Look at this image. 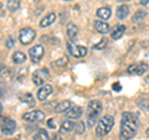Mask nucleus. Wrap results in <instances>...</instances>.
I'll list each match as a JSON object with an SVG mask.
<instances>
[{"mask_svg": "<svg viewBox=\"0 0 149 140\" xmlns=\"http://www.w3.org/2000/svg\"><path fill=\"white\" fill-rule=\"evenodd\" d=\"M138 130V118L136 114L125 112L122 114L120 120V132H119V140H130L136 137Z\"/></svg>", "mask_w": 149, "mask_h": 140, "instance_id": "obj_1", "label": "nucleus"}, {"mask_svg": "<svg viewBox=\"0 0 149 140\" xmlns=\"http://www.w3.org/2000/svg\"><path fill=\"white\" fill-rule=\"evenodd\" d=\"M102 113V103L100 100H91L87 105L86 110V118H87V125L90 128H93L98 119L100 114Z\"/></svg>", "mask_w": 149, "mask_h": 140, "instance_id": "obj_2", "label": "nucleus"}, {"mask_svg": "<svg viewBox=\"0 0 149 140\" xmlns=\"http://www.w3.org/2000/svg\"><path fill=\"white\" fill-rule=\"evenodd\" d=\"M114 125V118L112 115H104L103 118H101L97 123L96 127V135L98 138H103L108 134Z\"/></svg>", "mask_w": 149, "mask_h": 140, "instance_id": "obj_3", "label": "nucleus"}, {"mask_svg": "<svg viewBox=\"0 0 149 140\" xmlns=\"http://www.w3.org/2000/svg\"><path fill=\"white\" fill-rule=\"evenodd\" d=\"M0 129L1 132L6 135H11L15 133V129H16V123L15 120H13L11 118L5 115H0Z\"/></svg>", "mask_w": 149, "mask_h": 140, "instance_id": "obj_4", "label": "nucleus"}, {"mask_svg": "<svg viewBox=\"0 0 149 140\" xmlns=\"http://www.w3.org/2000/svg\"><path fill=\"white\" fill-rule=\"evenodd\" d=\"M50 78V72L49 69L46 68H40L36 69L32 74V82H34L35 86H44L45 82Z\"/></svg>", "mask_w": 149, "mask_h": 140, "instance_id": "obj_5", "label": "nucleus"}, {"mask_svg": "<svg viewBox=\"0 0 149 140\" xmlns=\"http://www.w3.org/2000/svg\"><path fill=\"white\" fill-rule=\"evenodd\" d=\"M35 37H36V32L31 27H24L19 32V40H20L22 45H30Z\"/></svg>", "mask_w": 149, "mask_h": 140, "instance_id": "obj_6", "label": "nucleus"}, {"mask_svg": "<svg viewBox=\"0 0 149 140\" xmlns=\"http://www.w3.org/2000/svg\"><path fill=\"white\" fill-rule=\"evenodd\" d=\"M66 46H67L68 53L71 56H73V57H76V58H82L87 55V49L85 47V46L74 45L73 42H71V41H68Z\"/></svg>", "mask_w": 149, "mask_h": 140, "instance_id": "obj_7", "label": "nucleus"}, {"mask_svg": "<svg viewBox=\"0 0 149 140\" xmlns=\"http://www.w3.org/2000/svg\"><path fill=\"white\" fill-rule=\"evenodd\" d=\"M148 64L144 62H139V63H134L130 64V66L127 68V72L132 76H142L148 71Z\"/></svg>", "mask_w": 149, "mask_h": 140, "instance_id": "obj_8", "label": "nucleus"}, {"mask_svg": "<svg viewBox=\"0 0 149 140\" xmlns=\"http://www.w3.org/2000/svg\"><path fill=\"white\" fill-rule=\"evenodd\" d=\"M22 119L29 123H36L45 119V113L41 110H30L22 115Z\"/></svg>", "mask_w": 149, "mask_h": 140, "instance_id": "obj_9", "label": "nucleus"}, {"mask_svg": "<svg viewBox=\"0 0 149 140\" xmlns=\"http://www.w3.org/2000/svg\"><path fill=\"white\" fill-rule=\"evenodd\" d=\"M44 52H45V50L44 47L41 45H35L34 47H31L29 50V55H30V58H31V61L36 63V62H39L41 58H42V56H44Z\"/></svg>", "mask_w": 149, "mask_h": 140, "instance_id": "obj_10", "label": "nucleus"}, {"mask_svg": "<svg viewBox=\"0 0 149 140\" xmlns=\"http://www.w3.org/2000/svg\"><path fill=\"white\" fill-rule=\"evenodd\" d=\"M51 93H52V86H50V85L41 86L40 89L37 91V99L41 100V102H44V100L47 99Z\"/></svg>", "mask_w": 149, "mask_h": 140, "instance_id": "obj_11", "label": "nucleus"}, {"mask_svg": "<svg viewBox=\"0 0 149 140\" xmlns=\"http://www.w3.org/2000/svg\"><path fill=\"white\" fill-rule=\"evenodd\" d=\"M82 113H83V112H82L81 107H78V105H72L71 108H70L65 114H66V116H67L68 119H74V120H76V119H80V118H81Z\"/></svg>", "mask_w": 149, "mask_h": 140, "instance_id": "obj_12", "label": "nucleus"}, {"mask_svg": "<svg viewBox=\"0 0 149 140\" xmlns=\"http://www.w3.org/2000/svg\"><path fill=\"white\" fill-rule=\"evenodd\" d=\"M71 102L70 100H61L60 103H57V104H55V107H54V112L55 113H66V112L71 108Z\"/></svg>", "mask_w": 149, "mask_h": 140, "instance_id": "obj_13", "label": "nucleus"}, {"mask_svg": "<svg viewBox=\"0 0 149 140\" xmlns=\"http://www.w3.org/2000/svg\"><path fill=\"white\" fill-rule=\"evenodd\" d=\"M95 29L97 32L100 34H107L109 32V25L106 21H101V20H96L95 21Z\"/></svg>", "mask_w": 149, "mask_h": 140, "instance_id": "obj_14", "label": "nucleus"}, {"mask_svg": "<svg viewBox=\"0 0 149 140\" xmlns=\"http://www.w3.org/2000/svg\"><path fill=\"white\" fill-rule=\"evenodd\" d=\"M55 21H56V14L55 12H50L40 21V26L41 27H47L50 25H52Z\"/></svg>", "mask_w": 149, "mask_h": 140, "instance_id": "obj_15", "label": "nucleus"}, {"mask_svg": "<svg viewBox=\"0 0 149 140\" xmlns=\"http://www.w3.org/2000/svg\"><path fill=\"white\" fill-rule=\"evenodd\" d=\"M96 15L98 16L100 19H102V20H108V19L111 17V15H112V11H111L109 8L102 6L96 11Z\"/></svg>", "mask_w": 149, "mask_h": 140, "instance_id": "obj_16", "label": "nucleus"}, {"mask_svg": "<svg viewBox=\"0 0 149 140\" xmlns=\"http://www.w3.org/2000/svg\"><path fill=\"white\" fill-rule=\"evenodd\" d=\"M77 32H78V27L73 24V22H67L66 25V34L68 36V39L73 40L74 37L77 36Z\"/></svg>", "mask_w": 149, "mask_h": 140, "instance_id": "obj_17", "label": "nucleus"}, {"mask_svg": "<svg viewBox=\"0 0 149 140\" xmlns=\"http://www.w3.org/2000/svg\"><path fill=\"white\" fill-rule=\"evenodd\" d=\"M116 14H117V17L119 19V20H124V19L128 16V14H129V8H128V5H125V4H122V5H119V6L117 8V11H116Z\"/></svg>", "mask_w": 149, "mask_h": 140, "instance_id": "obj_18", "label": "nucleus"}, {"mask_svg": "<svg viewBox=\"0 0 149 140\" xmlns=\"http://www.w3.org/2000/svg\"><path fill=\"white\" fill-rule=\"evenodd\" d=\"M124 31H125V26L124 25H117V26L114 27V30L112 31L111 37L113 40H119L120 37L124 35Z\"/></svg>", "mask_w": 149, "mask_h": 140, "instance_id": "obj_19", "label": "nucleus"}, {"mask_svg": "<svg viewBox=\"0 0 149 140\" xmlns=\"http://www.w3.org/2000/svg\"><path fill=\"white\" fill-rule=\"evenodd\" d=\"M26 61V55L24 52H21V51H16V52H14L13 55V62L15 64H21Z\"/></svg>", "mask_w": 149, "mask_h": 140, "instance_id": "obj_20", "label": "nucleus"}, {"mask_svg": "<svg viewBox=\"0 0 149 140\" xmlns=\"http://www.w3.org/2000/svg\"><path fill=\"white\" fill-rule=\"evenodd\" d=\"M74 129V122L73 120H65V122H62L61 127H60V132L61 133H68V132H72V130Z\"/></svg>", "mask_w": 149, "mask_h": 140, "instance_id": "obj_21", "label": "nucleus"}, {"mask_svg": "<svg viewBox=\"0 0 149 140\" xmlns=\"http://www.w3.org/2000/svg\"><path fill=\"white\" fill-rule=\"evenodd\" d=\"M6 6L10 11H17L20 9V0H6Z\"/></svg>", "mask_w": 149, "mask_h": 140, "instance_id": "obj_22", "label": "nucleus"}, {"mask_svg": "<svg viewBox=\"0 0 149 140\" xmlns=\"http://www.w3.org/2000/svg\"><path fill=\"white\" fill-rule=\"evenodd\" d=\"M20 99L24 102V103H26L29 107H34L35 105V98L32 97V94H30V93H25V94H22L20 97Z\"/></svg>", "mask_w": 149, "mask_h": 140, "instance_id": "obj_23", "label": "nucleus"}, {"mask_svg": "<svg viewBox=\"0 0 149 140\" xmlns=\"http://www.w3.org/2000/svg\"><path fill=\"white\" fill-rule=\"evenodd\" d=\"M34 140H50V137H49V134H47L46 130L40 129V130H37V132L35 133Z\"/></svg>", "mask_w": 149, "mask_h": 140, "instance_id": "obj_24", "label": "nucleus"}, {"mask_svg": "<svg viewBox=\"0 0 149 140\" xmlns=\"http://www.w3.org/2000/svg\"><path fill=\"white\" fill-rule=\"evenodd\" d=\"M138 105H139V108H142V109H144V110H149V97L139 98Z\"/></svg>", "mask_w": 149, "mask_h": 140, "instance_id": "obj_25", "label": "nucleus"}, {"mask_svg": "<svg viewBox=\"0 0 149 140\" xmlns=\"http://www.w3.org/2000/svg\"><path fill=\"white\" fill-rule=\"evenodd\" d=\"M74 132H76L77 134H83L85 133V130H86V125H85V123L83 122H81V120H78L77 123H74Z\"/></svg>", "mask_w": 149, "mask_h": 140, "instance_id": "obj_26", "label": "nucleus"}, {"mask_svg": "<svg viewBox=\"0 0 149 140\" xmlns=\"http://www.w3.org/2000/svg\"><path fill=\"white\" fill-rule=\"evenodd\" d=\"M146 16H147V12H146V11H143V10H138V11L133 15L132 20H133V22H139V21H142Z\"/></svg>", "mask_w": 149, "mask_h": 140, "instance_id": "obj_27", "label": "nucleus"}, {"mask_svg": "<svg viewBox=\"0 0 149 140\" xmlns=\"http://www.w3.org/2000/svg\"><path fill=\"white\" fill-rule=\"evenodd\" d=\"M106 45H107V40H106V39H102L98 44L93 46V50H102V49H103Z\"/></svg>", "mask_w": 149, "mask_h": 140, "instance_id": "obj_28", "label": "nucleus"}, {"mask_svg": "<svg viewBox=\"0 0 149 140\" xmlns=\"http://www.w3.org/2000/svg\"><path fill=\"white\" fill-rule=\"evenodd\" d=\"M67 61H68V58L66 57V56H63V57L58 58V60H57V61H56L55 63L57 64V66H65V64H67Z\"/></svg>", "mask_w": 149, "mask_h": 140, "instance_id": "obj_29", "label": "nucleus"}, {"mask_svg": "<svg viewBox=\"0 0 149 140\" xmlns=\"http://www.w3.org/2000/svg\"><path fill=\"white\" fill-rule=\"evenodd\" d=\"M14 44H15V41H14L11 37H9L8 41H6V47H8V49H11L13 46H14Z\"/></svg>", "mask_w": 149, "mask_h": 140, "instance_id": "obj_30", "label": "nucleus"}, {"mask_svg": "<svg viewBox=\"0 0 149 140\" xmlns=\"http://www.w3.org/2000/svg\"><path fill=\"white\" fill-rule=\"evenodd\" d=\"M47 127L51 129H55L56 128V124H55V120L54 119H49L47 120Z\"/></svg>", "mask_w": 149, "mask_h": 140, "instance_id": "obj_31", "label": "nucleus"}, {"mask_svg": "<svg viewBox=\"0 0 149 140\" xmlns=\"http://www.w3.org/2000/svg\"><path fill=\"white\" fill-rule=\"evenodd\" d=\"M113 89H114L116 92H119L120 89H122V87H120L119 83H114V85H113Z\"/></svg>", "mask_w": 149, "mask_h": 140, "instance_id": "obj_32", "label": "nucleus"}, {"mask_svg": "<svg viewBox=\"0 0 149 140\" xmlns=\"http://www.w3.org/2000/svg\"><path fill=\"white\" fill-rule=\"evenodd\" d=\"M54 140H62L61 135H60V134H56V135H55V138H54Z\"/></svg>", "mask_w": 149, "mask_h": 140, "instance_id": "obj_33", "label": "nucleus"}, {"mask_svg": "<svg viewBox=\"0 0 149 140\" xmlns=\"http://www.w3.org/2000/svg\"><path fill=\"white\" fill-rule=\"evenodd\" d=\"M141 4L142 5H147V4H149V0H141Z\"/></svg>", "mask_w": 149, "mask_h": 140, "instance_id": "obj_34", "label": "nucleus"}, {"mask_svg": "<svg viewBox=\"0 0 149 140\" xmlns=\"http://www.w3.org/2000/svg\"><path fill=\"white\" fill-rule=\"evenodd\" d=\"M147 137H148V138H149V128H148V129H147Z\"/></svg>", "mask_w": 149, "mask_h": 140, "instance_id": "obj_35", "label": "nucleus"}, {"mask_svg": "<svg viewBox=\"0 0 149 140\" xmlns=\"http://www.w3.org/2000/svg\"><path fill=\"white\" fill-rule=\"evenodd\" d=\"M117 1H129V0H117Z\"/></svg>", "mask_w": 149, "mask_h": 140, "instance_id": "obj_36", "label": "nucleus"}, {"mask_svg": "<svg viewBox=\"0 0 149 140\" xmlns=\"http://www.w3.org/2000/svg\"><path fill=\"white\" fill-rule=\"evenodd\" d=\"M3 110V107H1V104H0V112H1Z\"/></svg>", "mask_w": 149, "mask_h": 140, "instance_id": "obj_37", "label": "nucleus"}, {"mask_svg": "<svg viewBox=\"0 0 149 140\" xmlns=\"http://www.w3.org/2000/svg\"><path fill=\"white\" fill-rule=\"evenodd\" d=\"M65 1H70V0H65Z\"/></svg>", "mask_w": 149, "mask_h": 140, "instance_id": "obj_38", "label": "nucleus"}]
</instances>
